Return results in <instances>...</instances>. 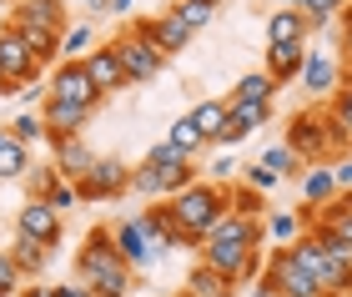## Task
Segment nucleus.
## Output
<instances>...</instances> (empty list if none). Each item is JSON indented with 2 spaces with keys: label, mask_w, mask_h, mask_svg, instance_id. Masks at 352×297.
I'll use <instances>...</instances> for the list:
<instances>
[{
  "label": "nucleus",
  "mask_w": 352,
  "mask_h": 297,
  "mask_svg": "<svg viewBox=\"0 0 352 297\" xmlns=\"http://www.w3.org/2000/svg\"><path fill=\"white\" fill-rule=\"evenodd\" d=\"M262 237H267L262 222L236 217V212H221L217 227L197 242V262L217 267L232 287H247V283L262 277Z\"/></svg>",
  "instance_id": "obj_1"
},
{
  "label": "nucleus",
  "mask_w": 352,
  "mask_h": 297,
  "mask_svg": "<svg viewBox=\"0 0 352 297\" xmlns=\"http://www.w3.org/2000/svg\"><path fill=\"white\" fill-rule=\"evenodd\" d=\"M76 283H86L91 297H126L136 287V272L121 262V252H116V242H111L106 227L86 232L81 252H76Z\"/></svg>",
  "instance_id": "obj_2"
},
{
  "label": "nucleus",
  "mask_w": 352,
  "mask_h": 297,
  "mask_svg": "<svg viewBox=\"0 0 352 297\" xmlns=\"http://www.w3.org/2000/svg\"><path fill=\"white\" fill-rule=\"evenodd\" d=\"M166 212H171V222L186 232V237H206V232L217 227V217L227 212V186H217V182H191L182 186V192H171L166 197Z\"/></svg>",
  "instance_id": "obj_3"
},
{
  "label": "nucleus",
  "mask_w": 352,
  "mask_h": 297,
  "mask_svg": "<svg viewBox=\"0 0 352 297\" xmlns=\"http://www.w3.org/2000/svg\"><path fill=\"white\" fill-rule=\"evenodd\" d=\"M106 45H111V56L121 60L126 86H146V81H156V76H162V66H166V56L156 51V45H151L146 36H136L131 25H126L116 41H106Z\"/></svg>",
  "instance_id": "obj_4"
},
{
  "label": "nucleus",
  "mask_w": 352,
  "mask_h": 297,
  "mask_svg": "<svg viewBox=\"0 0 352 297\" xmlns=\"http://www.w3.org/2000/svg\"><path fill=\"white\" fill-rule=\"evenodd\" d=\"M282 146L297 156L302 166H317V162H327L332 146H327V126H322V111H292L287 116V136H282Z\"/></svg>",
  "instance_id": "obj_5"
},
{
  "label": "nucleus",
  "mask_w": 352,
  "mask_h": 297,
  "mask_svg": "<svg viewBox=\"0 0 352 297\" xmlns=\"http://www.w3.org/2000/svg\"><path fill=\"white\" fill-rule=\"evenodd\" d=\"M111 242H116V252H121V262L131 272H151L156 262H162V252H166L156 237H146V227H141L136 217H126V222L111 227Z\"/></svg>",
  "instance_id": "obj_6"
},
{
  "label": "nucleus",
  "mask_w": 352,
  "mask_h": 297,
  "mask_svg": "<svg viewBox=\"0 0 352 297\" xmlns=\"http://www.w3.org/2000/svg\"><path fill=\"white\" fill-rule=\"evenodd\" d=\"M262 283L277 292V297H327L322 287L312 283V272H307V267H297V262L287 257V247H272V252H267V272H262Z\"/></svg>",
  "instance_id": "obj_7"
},
{
  "label": "nucleus",
  "mask_w": 352,
  "mask_h": 297,
  "mask_svg": "<svg viewBox=\"0 0 352 297\" xmlns=\"http://www.w3.org/2000/svg\"><path fill=\"white\" fill-rule=\"evenodd\" d=\"M126 182H131V166L116 162V156H96L91 171L76 182V197L81 201H106V197H121Z\"/></svg>",
  "instance_id": "obj_8"
},
{
  "label": "nucleus",
  "mask_w": 352,
  "mask_h": 297,
  "mask_svg": "<svg viewBox=\"0 0 352 297\" xmlns=\"http://www.w3.org/2000/svg\"><path fill=\"white\" fill-rule=\"evenodd\" d=\"M45 96H56V101H71V106H81V111H96L106 96L91 86V76L81 71V60H60L56 76H51V86H45Z\"/></svg>",
  "instance_id": "obj_9"
},
{
  "label": "nucleus",
  "mask_w": 352,
  "mask_h": 297,
  "mask_svg": "<svg viewBox=\"0 0 352 297\" xmlns=\"http://www.w3.org/2000/svg\"><path fill=\"white\" fill-rule=\"evenodd\" d=\"M0 76H6V81H10V96H15V91H21V86H30V81H36V60H30V51H25V41H21V30H15V25H0Z\"/></svg>",
  "instance_id": "obj_10"
},
{
  "label": "nucleus",
  "mask_w": 352,
  "mask_h": 297,
  "mask_svg": "<svg viewBox=\"0 0 352 297\" xmlns=\"http://www.w3.org/2000/svg\"><path fill=\"white\" fill-rule=\"evenodd\" d=\"M131 30H136V36H146L166 60H171V56H182L186 45H191V30L176 21L171 10H162V15H141V21H131Z\"/></svg>",
  "instance_id": "obj_11"
},
{
  "label": "nucleus",
  "mask_w": 352,
  "mask_h": 297,
  "mask_svg": "<svg viewBox=\"0 0 352 297\" xmlns=\"http://www.w3.org/2000/svg\"><path fill=\"white\" fill-rule=\"evenodd\" d=\"M15 232L30 237V242H41V247H56L60 242V212H51L45 201L30 197L25 207H21V217H15Z\"/></svg>",
  "instance_id": "obj_12"
},
{
  "label": "nucleus",
  "mask_w": 352,
  "mask_h": 297,
  "mask_svg": "<svg viewBox=\"0 0 352 297\" xmlns=\"http://www.w3.org/2000/svg\"><path fill=\"white\" fill-rule=\"evenodd\" d=\"M45 142H51V151H56V171H60V177H66L71 186L76 182H81L86 177V171H91V162H96V151L81 142V136H45Z\"/></svg>",
  "instance_id": "obj_13"
},
{
  "label": "nucleus",
  "mask_w": 352,
  "mask_h": 297,
  "mask_svg": "<svg viewBox=\"0 0 352 297\" xmlns=\"http://www.w3.org/2000/svg\"><path fill=\"white\" fill-rule=\"evenodd\" d=\"M297 81H307V96H317V101H327L332 91L342 86V66L332 60L327 51H307V60H302V76Z\"/></svg>",
  "instance_id": "obj_14"
},
{
  "label": "nucleus",
  "mask_w": 352,
  "mask_h": 297,
  "mask_svg": "<svg viewBox=\"0 0 352 297\" xmlns=\"http://www.w3.org/2000/svg\"><path fill=\"white\" fill-rule=\"evenodd\" d=\"M10 25H41V30H66V0H15Z\"/></svg>",
  "instance_id": "obj_15"
},
{
  "label": "nucleus",
  "mask_w": 352,
  "mask_h": 297,
  "mask_svg": "<svg viewBox=\"0 0 352 297\" xmlns=\"http://www.w3.org/2000/svg\"><path fill=\"white\" fill-rule=\"evenodd\" d=\"M81 71L91 76V86L101 91V96H111V91H126V71H121V60L111 56V45H96V51L81 60Z\"/></svg>",
  "instance_id": "obj_16"
},
{
  "label": "nucleus",
  "mask_w": 352,
  "mask_h": 297,
  "mask_svg": "<svg viewBox=\"0 0 352 297\" xmlns=\"http://www.w3.org/2000/svg\"><path fill=\"white\" fill-rule=\"evenodd\" d=\"M41 121H45V136H81V126L91 121V111H81V106H71V101L45 96V106H41Z\"/></svg>",
  "instance_id": "obj_17"
},
{
  "label": "nucleus",
  "mask_w": 352,
  "mask_h": 297,
  "mask_svg": "<svg viewBox=\"0 0 352 297\" xmlns=\"http://www.w3.org/2000/svg\"><path fill=\"white\" fill-rule=\"evenodd\" d=\"M312 30H307V21H302V10L297 6H277L267 15V45H302Z\"/></svg>",
  "instance_id": "obj_18"
},
{
  "label": "nucleus",
  "mask_w": 352,
  "mask_h": 297,
  "mask_svg": "<svg viewBox=\"0 0 352 297\" xmlns=\"http://www.w3.org/2000/svg\"><path fill=\"white\" fill-rule=\"evenodd\" d=\"M302 60H307V41H302V45H267V76H272V86L297 81Z\"/></svg>",
  "instance_id": "obj_19"
},
{
  "label": "nucleus",
  "mask_w": 352,
  "mask_h": 297,
  "mask_svg": "<svg viewBox=\"0 0 352 297\" xmlns=\"http://www.w3.org/2000/svg\"><path fill=\"white\" fill-rule=\"evenodd\" d=\"M15 30H21V41H25L30 60H36V71L41 66H60V36H56V30H41V25H15Z\"/></svg>",
  "instance_id": "obj_20"
},
{
  "label": "nucleus",
  "mask_w": 352,
  "mask_h": 297,
  "mask_svg": "<svg viewBox=\"0 0 352 297\" xmlns=\"http://www.w3.org/2000/svg\"><path fill=\"white\" fill-rule=\"evenodd\" d=\"M186 121H191V131H197L206 146H217L221 126H227V101H197V106L186 111Z\"/></svg>",
  "instance_id": "obj_21"
},
{
  "label": "nucleus",
  "mask_w": 352,
  "mask_h": 297,
  "mask_svg": "<svg viewBox=\"0 0 352 297\" xmlns=\"http://www.w3.org/2000/svg\"><path fill=\"white\" fill-rule=\"evenodd\" d=\"M6 252H10V262H15V272H21V277H41L45 262H51V247L30 242V237H21V232H15V242L6 247Z\"/></svg>",
  "instance_id": "obj_22"
},
{
  "label": "nucleus",
  "mask_w": 352,
  "mask_h": 297,
  "mask_svg": "<svg viewBox=\"0 0 352 297\" xmlns=\"http://www.w3.org/2000/svg\"><path fill=\"white\" fill-rule=\"evenodd\" d=\"M338 197V182H332V166H302V207H322V201Z\"/></svg>",
  "instance_id": "obj_23"
},
{
  "label": "nucleus",
  "mask_w": 352,
  "mask_h": 297,
  "mask_svg": "<svg viewBox=\"0 0 352 297\" xmlns=\"http://www.w3.org/2000/svg\"><path fill=\"white\" fill-rule=\"evenodd\" d=\"M186 297H236V287L221 277L217 267H206V262H197V267L186 272Z\"/></svg>",
  "instance_id": "obj_24"
},
{
  "label": "nucleus",
  "mask_w": 352,
  "mask_h": 297,
  "mask_svg": "<svg viewBox=\"0 0 352 297\" xmlns=\"http://www.w3.org/2000/svg\"><path fill=\"white\" fill-rule=\"evenodd\" d=\"M30 171V146H21L15 136L0 126V182H15Z\"/></svg>",
  "instance_id": "obj_25"
},
{
  "label": "nucleus",
  "mask_w": 352,
  "mask_h": 297,
  "mask_svg": "<svg viewBox=\"0 0 352 297\" xmlns=\"http://www.w3.org/2000/svg\"><path fill=\"white\" fill-rule=\"evenodd\" d=\"M227 212L262 222V217H267V197L257 192V186H247V182H232V186H227Z\"/></svg>",
  "instance_id": "obj_26"
},
{
  "label": "nucleus",
  "mask_w": 352,
  "mask_h": 297,
  "mask_svg": "<svg viewBox=\"0 0 352 297\" xmlns=\"http://www.w3.org/2000/svg\"><path fill=\"white\" fill-rule=\"evenodd\" d=\"M292 6L302 10L307 30H322V25H332V21L342 15V6H347V0H292Z\"/></svg>",
  "instance_id": "obj_27"
},
{
  "label": "nucleus",
  "mask_w": 352,
  "mask_h": 297,
  "mask_svg": "<svg viewBox=\"0 0 352 297\" xmlns=\"http://www.w3.org/2000/svg\"><path fill=\"white\" fill-rule=\"evenodd\" d=\"M171 15H176V21H182L186 30H191V36H197V30H206V25H212V6H206V0H171V6H166Z\"/></svg>",
  "instance_id": "obj_28"
},
{
  "label": "nucleus",
  "mask_w": 352,
  "mask_h": 297,
  "mask_svg": "<svg viewBox=\"0 0 352 297\" xmlns=\"http://www.w3.org/2000/svg\"><path fill=\"white\" fill-rule=\"evenodd\" d=\"M272 96H277L272 76H267V71H252V76H242V81L232 86V96H227V101H272Z\"/></svg>",
  "instance_id": "obj_29"
},
{
  "label": "nucleus",
  "mask_w": 352,
  "mask_h": 297,
  "mask_svg": "<svg viewBox=\"0 0 352 297\" xmlns=\"http://www.w3.org/2000/svg\"><path fill=\"white\" fill-rule=\"evenodd\" d=\"M91 51H96L91 25H66V30H60V60H86Z\"/></svg>",
  "instance_id": "obj_30"
},
{
  "label": "nucleus",
  "mask_w": 352,
  "mask_h": 297,
  "mask_svg": "<svg viewBox=\"0 0 352 297\" xmlns=\"http://www.w3.org/2000/svg\"><path fill=\"white\" fill-rule=\"evenodd\" d=\"M257 166H267L272 177H302V162L287 146H267L262 156H257Z\"/></svg>",
  "instance_id": "obj_31"
},
{
  "label": "nucleus",
  "mask_w": 352,
  "mask_h": 297,
  "mask_svg": "<svg viewBox=\"0 0 352 297\" xmlns=\"http://www.w3.org/2000/svg\"><path fill=\"white\" fill-rule=\"evenodd\" d=\"M36 201H45L51 212H71V207H81V197H76V186H71L66 177H56V182L45 186V192H41Z\"/></svg>",
  "instance_id": "obj_32"
},
{
  "label": "nucleus",
  "mask_w": 352,
  "mask_h": 297,
  "mask_svg": "<svg viewBox=\"0 0 352 297\" xmlns=\"http://www.w3.org/2000/svg\"><path fill=\"white\" fill-rule=\"evenodd\" d=\"M151 171H156V177H162V192H166V197L197 182V166H191V162H171V166H151Z\"/></svg>",
  "instance_id": "obj_33"
},
{
  "label": "nucleus",
  "mask_w": 352,
  "mask_h": 297,
  "mask_svg": "<svg viewBox=\"0 0 352 297\" xmlns=\"http://www.w3.org/2000/svg\"><path fill=\"white\" fill-rule=\"evenodd\" d=\"M6 131H10L21 146H36L41 136H45V121H41V116H30V111H21L15 121H6Z\"/></svg>",
  "instance_id": "obj_34"
},
{
  "label": "nucleus",
  "mask_w": 352,
  "mask_h": 297,
  "mask_svg": "<svg viewBox=\"0 0 352 297\" xmlns=\"http://www.w3.org/2000/svg\"><path fill=\"white\" fill-rule=\"evenodd\" d=\"M166 142L176 146V151H186V156H197V151H206V142L197 131H191V121L182 116V121H171V131H166Z\"/></svg>",
  "instance_id": "obj_35"
},
{
  "label": "nucleus",
  "mask_w": 352,
  "mask_h": 297,
  "mask_svg": "<svg viewBox=\"0 0 352 297\" xmlns=\"http://www.w3.org/2000/svg\"><path fill=\"white\" fill-rule=\"evenodd\" d=\"M327 111L338 116V121H342V131L352 136V76H347V86H338V91L327 96Z\"/></svg>",
  "instance_id": "obj_36"
},
{
  "label": "nucleus",
  "mask_w": 352,
  "mask_h": 297,
  "mask_svg": "<svg viewBox=\"0 0 352 297\" xmlns=\"http://www.w3.org/2000/svg\"><path fill=\"white\" fill-rule=\"evenodd\" d=\"M267 232L287 247V242H297V237H302V222H297L292 212H272V217H267Z\"/></svg>",
  "instance_id": "obj_37"
},
{
  "label": "nucleus",
  "mask_w": 352,
  "mask_h": 297,
  "mask_svg": "<svg viewBox=\"0 0 352 297\" xmlns=\"http://www.w3.org/2000/svg\"><path fill=\"white\" fill-rule=\"evenodd\" d=\"M206 171H212L206 182H217V186H232V182H236V156H232V151H227V156H212V166H206Z\"/></svg>",
  "instance_id": "obj_38"
},
{
  "label": "nucleus",
  "mask_w": 352,
  "mask_h": 297,
  "mask_svg": "<svg viewBox=\"0 0 352 297\" xmlns=\"http://www.w3.org/2000/svg\"><path fill=\"white\" fill-rule=\"evenodd\" d=\"M15 292H21V272H15L10 252L0 247V297H15Z\"/></svg>",
  "instance_id": "obj_39"
},
{
  "label": "nucleus",
  "mask_w": 352,
  "mask_h": 297,
  "mask_svg": "<svg viewBox=\"0 0 352 297\" xmlns=\"http://www.w3.org/2000/svg\"><path fill=\"white\" fill-rule=\"evenodd\" d=\"M242 182H247V186H257V192L267 197V192H272V186H277L282 177H272V171H267V166H257V162H252V166H247V177H242Z\"/></svg>",
  "instance_id": "obj_40"
},
{
  "label": "nucleus",
  "mask_w": 352,
  "mask_h": 297,
  "mask_svg": "<svg viewBox=\"0 0 352 297\" xmlns=\"http://www.w3.org/2000/svg\"><path fill=\"white\" fill-rule=\"evenodd\" d=\"M322 227H332V232H338V242H342V252L352 257V212H342V217H332V222H322Z\"/></svg>",
  "instance_id": "obj_41"
},
{
  "label": "nucleus",
  "mask_w": 352,
  "mask_h": 297,
  "mask_svg": "<svg viewBox=\"0 0 352 297\" xmlns=\"http://www.w3.org/2000/svg\"><path fill=\"white\" fill-rule=\"evenodd\" d=\"M56 177H60V171H56V166H41V171H36V177H30V197H41V192H45V186H51Z\"/></svg>",
  "instance_id": "obj_42"
},
{
  "label": "nucleus",
  "mask_w": 352,
  "mask_h": 297,
  "mask_svg": "<svg viewBox=\"0 0 352 297\" xmlns=\"http://www.w3.org/2000/svg\"><path fill=\"white\" fill-rule=\"evenodd\" d=\"M56 297H91V287L71 277V283H56Z\"/></svg>",
  "instance_id": "obj_43"
},
{
  "label": "nucleus",
  "mask_w": 352,
  "mask_h": 297,
  "mask_svg": "<svg viewBox=\"0 0 352 297\" xmlns=\"http://www.w3.org/2000/svg\"><path fill=\"white\" fill-rule=\"evenodd\" d=\"M15 297H56L51 283H36V287H25V292H15Z\"/></svg>",
  "instance_id": "obj_44"
},
{
  "label": "nucleus",
  "mask_w": 352,
  "mask_h": 297,
  "mask_svg": "<svg viewBox=\"0 0 352 297\" xmlns=\"http://www.w3.org/2000/svg\"><path fill=\"white\" fill-rule=\"evenodd\" d=\"M131 6H136V0H106V10H121V15L131 10Z\"/></svg>",
  "instance_id": "obj_45"
},
{
  "label": "nucleus",
  "mask_w": 352,
  "mask_h": 297,
  "mask_svg": "<svg viewBox=\"0 0 352 297\" xmlns=\"http://www.w3.org/2000/svg\"><path fill=\"white\" fill-rule=\"evenodd\" d=\"M0 96H10V81H6V76H0Z\"/></svg>",
  "instance_id": "obj_46"
},
{
  "label": "nucleus",
  "mask_w": 352,
  "mask_h": 297,
  "mask_svg": "<svg viewBox=\"0 0 352 297\" xmlns=\"http://www.w3.org/2000/svg\"><path fill=\"white\" fill-rule=\"evenodd\" d=\"M206 6H212V10H217V6H227V0H206Z\"/></svg>",
  "instance_id": "obj_47"
},
{
  "label": "nucleus",
  "mask_w": 352,
  "mask_h": 297,
  "mask_svg": "<svg viewBox=\"0 0 352 297\" xmlns=\"http://www.w3.org/2000/svg\"><path fill=\"white\" fill-rule=\"evenodd\" d=\"M342 197H347V212H352V192H342Z\"/></svg>",
  "instance_id": "obj_48"
},
{
  "label": "nucleus",
  "mask_w": 352,
  "mask_h": 297,
  "mask_svg": "<svg viewBox=\"0 0 352 297\" xmlns=\"http://www.w3.org/2000/svg\"><path fill=\"white\" fill-rule=\"evenodd\" d=\"M86 6H101V0H86Z\"/></svg>",
  "instance_id": "obj_49"
},
{
  "label": "nucleus",
  "mask_w": 352,
  "mask_h": 297,
  "mask_svg": "<svg viewBox=\"0 0 352 297\" xmlns=\"http://www.w3.org/2000/svg\"><path fill=\"white\" fill-rule=\"evenodd\" d=\"M176 297H186V292H176Z\"/></svg>",
  "instance_id": "obj_50"
},
{
  "label": "nucleus",
  "mask_w": 352,
  "mask_h": 297,
  "mask_svg": "<svg viewBox=\"0 0 352 297\" xmlns=\"http://www.w3.org/2000/svg\"><path fill=\"white\" fill-rule=\"evenodd\" d=\"M10 6H15V0H10Z\"/></svg>",
  "instance_id": "obj_51"
}]
</instances>
